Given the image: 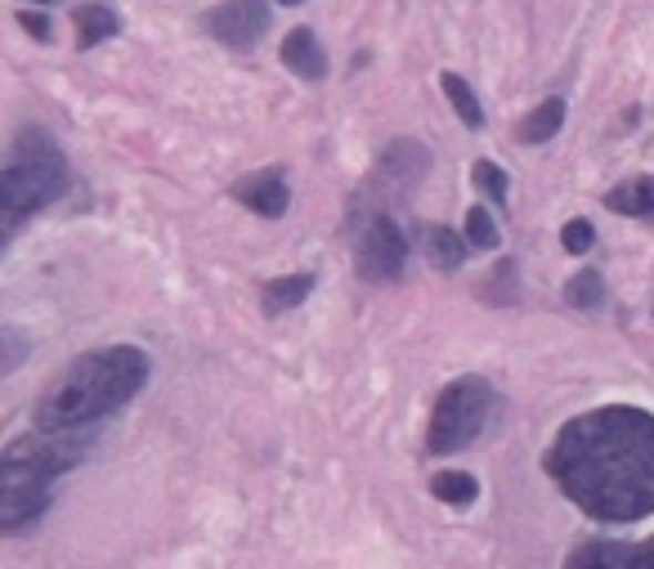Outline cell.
Returning a JSON list of instances; mask_svg holds the SVG:
<instances>
[{"instance_id": "6", "label": "cell", "mask_w": 654, "mask_h": 569, "mask_svg": "<svg viewBox=\"0 0 654 569\" xmlns=\"http://www.w3.org/2000/svg\"><path fill=\"white\" fill-rule=\"evenodd\" d=\"M403 265H408V243H403V234H399V224H395L386 211L372 215V220L364 224V234H359V247H355V270H359V278H368V283H390V278L403 274Z\"/></svg>"}, {"instance_id": "19", "label": "cell", "mask_w": 654, "mask_h": 569, "mask_svg": "<svg viewBox=\"0 0 654 569\" xmlns=\"http://www.w3.org/2000/svg\"><path fill=\"white\" fill-rule=\"evenodd\" d=\"M565 301H570L574 309H596V305L605 301V283H601V274H596V270L574 274V278L565 283Z\"/></svg>"}, {"instance_id": "4", "label": "cell", "mask_w": 654, "mask_h": 569, "mask_svg": "<svg viewBox=\"0 0 654 569\" xmlns=\"http://www.w3.org/2000/svg\"><path fill=\"white\" fill-rule=\"evenodd\" d=\"M0 189H6V238H14L28 215L50 206L68 189V166H63L54 140L41 131H23L10 144V162H6V175H0Z\"/></svg>"}, {"instance_id": "25", "label": "cell", "mask_w": 654, "mask_h": 569, "mask_svg": "<svg viewBox=\"0 0 654 569\" xmlns=\"http://www.w3.org/2000/svg\"><path fill=\"white\" fill-rule=\"evenodd\" d=\"M283 6H300V0H283Z\"/></svg>"}, {"instance_id": "13", "label": "cell", "mask_w": 654, "mask_h": 569, "mask_svg": "<svg viewBox=\"0 0 654 569\" xmlns=\"http://www.w3.org/2000/svg\"><path fill=\"white\" fill-rule=\"evenodd\" d=\"M605 206L619 215H636V220H654V175H641L632 184H619L614 193H605Z\"/></svg>"}, {"instance_id": "7", "label": "cell", "mask_w": 654, "mask_h": 569, "mask_svg": "<svg viewBox=\"0 0 654 569\" xmlns=\"http://www.w3.org/2000/svg\"><path fill=\"white\" fill-rule=\"evenodd\" d=\"M202 28L229 50H252L269 28V6L265 0H225L202 14Z\"/></svg>"}, {"instance_id": "10", "label": "cell", "mask_w": 654, "mask_h": 569, "mask_svg": "<svg viewBox=\"0 0 654 569\" xmlns=\"http://www.w3.org/2000/svg\"><path fill=\"white\" fill-rule=\"evenodd\" d=\"M234 197H238L243 206H252L256 215L278 220V215L287 211V180H283V171H278V166H269V171L243 175V180L234 184Z\"/></svg>"}, {"instance_id": "15", "label": "cell", "mask_w": 654, "mask_h": 569, "mask_svg": "<svg viewBox=\"0 0 654 569\" xmlns=\"http://www.w3.org/2000/svg\"><path fill=\"white\" fill-rule=\"evenodd\" d=\"M467 234H453V230H444V224H435V230L426 234V256H430V265L435 270H444V274H453L462 261H467Z\"/></svg>"}, {"instance_id": "2", "label": "cell", "mask_w": 654, "mask_h": 569, "mask_svg": "<svg viewBox=\"0 0 654 569\" xmlns=\"http://www.w3.org/2000/svg\"><path fill=\"white\" fill-rule=\"evenodd\" d=\"M149 377V359L135 346H108L90 350L68 364L37 404L41 430H90L108 413H117Z\"/></svg>"}, {"instance_id": "8", "label": "cell", "mask_w": 654, "mask_h": 569, "mask_svg": "<svg viewBox=\"0 0 654 569\" xmlns=\"http://www.w3.org/2000/svg\"><path fill=\"white\" fill-rule=\"evenodd\" d=\"M426 166H430V153L417 144V140H395L381 158H377V166H372V180H368V193H377V197H408L417 184H421V175H426Z\"/></svg>"}, {"instance_id": "1", "label": "cell", "mask_w": 654, "mask_h": 569, "mask_svg": "<svg viewBox=\"0 0 654 569\" xmlns=\"http://www.w3.org/2000/svg\"><path fill=\"white\" fill-rule=\"evenodd\" d=\"M552 480L596 520L627 525L654 511V417L641 408H596L574 417L552 453Z\"/></svg>"}, {"instance_id": "18", "label": "cell", "mask_w": 654, "mask_h": 569, "mask_svg": "<svg viewBox=\"0 0 654 569\" xmlns=\"http://www.w3.org/2000/svg\"><path fill=\"white\" fill-rule=\"evenodd\" d=\"M440 85H444V94H449V103H453V112L471 126V131H480L484 126V108H480V99H476V90L458 77V72H444L440 77Z\"/></svg>"}, {"instance_id": "22", "label": "cell", "mask_w": 654, "mask_h": 569, "mask_svg": "<svg viewBox=\"0 0 654 569\" xmlns=\"http://www.w3.org/2000/svg\"><path fill=\"white\" fill-rule=\"evenodd\" d=\"M484 301H493V305H511V301H515V265H511V261H502V265L489 274Z\"/></svg>"}, {"instance_id": "20", "label": "cell", "mask_w": 654, "mask_h": 569, "mask_svg": "<svg viewBox=\"0 0 654 569\" xmlns=\"http://www.w3.org/2000/svg\"><path fill=\"white\" fill-rule=\"evenodd\" d=\"M467 243L480 247V252L498 247V224H493V215H489L484 206H471V211H467Z\"/></svg>"}, {"instance_id": "5", "label": "cell", "mask_w": 654, "mask_h": 569, "mask_svg": "<svg viewBox=\"0 0 654 569\" xmlns=\"http://www.w3.org/2000/svg\"><path fill=\"white\" fill-rule=\"evenodd\" d=\"M489 408H493V386L484 377H458L453 386H444L440 404H435V413H430L426 448L435 453V458L467 448L484 430Z\"/></svg>"}, {"instance_id": "16", "label": "cell", "mask_w": 654, "mask_h": 569, "mask_svg": "<svg viewBox=\"0 0 654 569\" xmlns=\"http://www.w3.org/2000/svg\"><path fill=\"white\" fill-rule=\"evenodd\" d=\"M314 292V274H292V278H274L265 283V314L278 318L283 309H296L305 296Z\"/></svg>"}, {"instance_id": "12", "label": "cell", "mask_w": 654, "mask_h": 569, "mask_svg": "<svg viewBox=\"0 0 654 569\" xmlns=\"http://www.w3.org/2000/svg\"><path fill=\"white\" fill-rule=\"evenodd\" d=\"M561 126H565V99H542L515 126V135H520V144H548V140H556Z\"/></svg>"}, {"instance_id": "14", "label": "cell", "mask_w": 654, "mask_h": 569, "mask_svg": "<svg viewBox=\"0 0 654 569\" xmlns=\"http://www.w3.org/2000/svg\"><path fill=\"white\" fill-rule=\"evenodd\" d=\"M72 23H76V32H81V37H76L81 50H94L99 41L117 37V28H122L117 14L108 10V6H76V10H72Z\"/></svg>"}, {"instance_id": "24", "label": "cell", "mask_w": 654, "mask_h": 569, "mask_svg": "<svg viewBox=\"0 0 654 569\" xmlns=\"http://www.w3.org/2000/svg\"><path fill=\"white\" fill-rule=\"evenodd\" d=\"M19 23H23V28H28V32L37 37V41H50V37H54V32H50V19H45V14H32V10H19Z\"/></svg>"}, {"instance_id": "3", "label": "cell", "mask_w": 654, "mask_h": 569, "mask_svg": "<svg viewBox=\"0 0 654 569\" xmlns=\"http://www.w3.org/2000/svg\"><path fill=\"white\" fill-rule=\"evenodd\" d=\"M90 453V430H28L0 453V529L19 534L50 507V480Z\"/></svg>"}, {"instance_id": "21", "label": "cell", "mask_w": 654, "mask_h": 569, "mask_svg": "<svg viewBox=\"0 0 654 569\" xmlns=\"http://www.w3.org/2000/svg\"><path fill=\"white\" fill-rule=\"evenodd\" d=\"M476 184L493 197V202H507V193H511V184H507V171L498 166V162H489V158H480L476 162Z\"/></svg>"}, {"instance_id": "23", "label": "cell", "mask_w": 654, "mask_h": 569, "mask_svg": "<svg viewBox=\"0 0 654 569\" xmlns=\"http://www.w3.org/2000/svg\"><path fill=\"white\" fill-rule=\"evenodd\" d=\"M561 243H565V252H574V256L592 252V243H596V230H592V220H570L565 230H561Z\"/></svg>"}, {"instance_id": "11", "label": "cell", "mask_w": 654, "mask_h": 569, "mask_svg": "<svg viewBox=\"0 0 654 569\" xmlns=\"http://www.w3.org/2000/svg\"><path fill=\"white\" fill-rule=\"evenodd\" d=\"M283 63L296 72V77H305V81H318L323 72H327V54H323V45H318V37L309 32V28H296V32H287V41H283Z\"/></svg>"}, {"instance_id": "26", "label": "cell", "mask_w": 654, "mask_h": 569, "mask_svg": "<svg viewBox=\"0 0 654 569\" xmlns=\"http://www.w3.org/2000/svg\"><path fill=\"white\" fill-rule=\"evenodd\" d=\"M37 6H54V0H37Z\"/></svg>"}, {"instance_id": "9", "label": "cell", "mask_w": 654, "mask_h": 569, "mask_svg": "<svg viewBox=\"0 0 654 569\" xmlns=\"http://www.w3.org/2000/svg\"><path fill=\"white\" fill-rule=\"evenodd\" d=\"M565 569H654V538L650 542H587L570 556Z\"/></svg>"}, {"instance_id": "17", "label": "cell", "mask_w": 654, "mask_h": 569, "mask_svg": "<svg viewBox=\"0 0 654 569\" xmlns=\"http://www.w3.org/2000/svg\"><path fill=\"white\" fill-rule=\"evenodd\" d=\"M430 494L449 502V507H471L480 498V480L467 476V471H435L430 476Z\"/></svg>"}]
</instances>
